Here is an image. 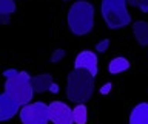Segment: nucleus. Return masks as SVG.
<instances>
[{
    "mask_svg": "<svg viewBox=\"0 0 148 124\" xmlns=\"http://www.w3.org/2000/svg\"><path fill=\"white\" fill-rule=\"evenodd\" d=\"M128 68H130V61L127 57H122V56L111 59L110 64H108V71L111 75H119V73L127 71Z\"/></svg>",
    "mask_w": 148,
    "mask_h": 124,
    "instance_id": "f8f14e48",
    "label": "nucleus"
},
{
    "mask_svg": "<svg viewBox=\"0 0 148 124\" xmlns=\"http://www.w3.org/2000/svg\"><path fill=\"white\" fill-rule=\"evenodd\" d=\"M16 11L14 0H0V14L3 16V22H6V16H11Z\"/></svg>",
    "mask_w": 148,
    "mask_h": 124,
    "instance_id": "4468645a",
    "label": "nucleus"
},
{
    "mask_svg": "<svg viewBox=\"0 0 148 124\" xmlns=\"http://www.w3.org/2000/svg\"><path fill=\"white\" fill-rule=\"evenodd\" d=\"M32 87H34L36 93H43V91L51 90L53 93H57V84L53 81V76L48 75V73H42V75H37L32 78Z\"/></svg>",
    "mask_w": 148,
    "mask_h": 124,
    "instance_id": "1a4fd4ad",
    "label": "nucleus"
},
{
    "mask_svg": "<svg viewBox=\"0 0 148 124\" xmlns=\"http://www.w3.org/2000/svg\"><path fill=\"white\" fill-rule=\"evenodd\" d=\"M111 87H113V85H111L110 82H106V84L100 89V93H102V95H106V93H108V91L111 90Z\"/></svg>",
    "mask_w": 148,
    "mask_h": 124,
    "instance_id": "a211bd4d",
    "label": "nucleus"
},
{
    "mask_svg": "<svg viewBox=\"0 0 148 124\" xmlns=\"http://www.w3.org/2000/svg\"><path fill=\"white\" fill-rule=\"evenodd\" d=\"M65 56V51L63 50H57V51L54 53V56H53V62H57L60 57H63Z\"/></svg>",
    "mask_w": 148,
    "mask_h": 124,
    "instance_id": "f3484780",
    "label": "nucleus"
},
{
    "mask_svg": "<svg viewBox=\"0 0 148 124\" xmlns=\"http://www.w3.org/2000/svg\"><path fill=\"white\" fill-rule=\"evenodd\" d=\"M94 26V6L86 0H77L68 11V28L76 36H85Z\"/></svg>",
    "mask_w": 148,
    "mask_h": 124,
    "instance_id": "f03ea898",
    "label": "nucleus"
},
{
    "mask_svg": "<svg viewBox=\"0 0 148 124\" xmlns=\"http://www.w3.org/2000/svg\"><path fill=\"white\" fill-rule=\"evenodd\" d=\"M127 3V0H102V17L110 30L125 28L131 24Z\"/></svg>",
    "mask_w": 148,
    "mask_h": 124,
    "instance_id": "7ed1b4c3",
    "label": "nucleus"
},
{
    "mask_svg": "<svg viewBox=\"0 0 148 124\" xmlns=\"http://www.w3.org/2000/svg\"><path fill=\"white\" fill-rule=\"evenodd\" d=\"M127 2L133 6H137L143 12H148V0H127Z\"/></svg>",
    "mask_w": 148,
    "mask_h": 124,
    "instance_id": "2eb2a0df",
    "label": "nucleus"
},
{
    "mask_svg": "<svg viewBox=\"0 0 148 124\" xmlns=\"http://www.w3.org/2000/svg\"><path fill=\"white\" fill-rule=\"evenodd\" d=\"M133 33L140 45H148V22L137 20L133 24Z\"/></svg>",
    "mask_w": 148,
    "mask_h": 124,
    "instance_id": "9b49d317",
    "label": "nucleus"
},
{
    "mask_svg": "<svg viewBox=\"0 0 148 124\" xmlns=\"http://www.w3.org/2000/svg\"><path fill=\"white\" fill-rule=\"evenodd\" d=\"M49 121L53 124H73V109L62 101H54L49 104Z\"/></svg>",
    "mask_w": 148,
    "mask_h": 124,
    "instance_id": "423d86ee",
    "label": "nucleus"
},
{
    "mask_svg": "<svg viewBox=\"0 0 148 124\" xmlns=\"http://www.w3.org/2000/svg\"><path fill=\"white\" fill-rule=\"evenodd\" d=\"M94 93V76L88 70L74 68L66 79V96L69 101L83 104Z\"/></svg>",
    "mask_w": 148,
    "mask_h": 124,
    "instance_id": "f257e3e1",
    "label": "nucleus"
},
{
    "mask_svg": "<svg viewBox=\"0 0 148 124\" xmlns=\"http://www.w3.org/2000/svg\"><path fill=\"white\" fill-rule=\"evenodd\" d=\"M108 45H110V40L105 39V40H102V42H99V44L96 45V50H97L99 53H105L106 48H108Z\"/></svg>",
    "mask_w": 148,
    "mask_h": 124,
    "instance_id": "dca6fc26",
    "label": "nucleus"
},
{
    "mask_svg": "<svg viewBox=\"0 0 148 124\" xmlns=\"http://www.w3.org/2000/svg\"><path fill=\"white\" fill-rule=\"evenodd\" d=\"M73 118L76 124H86L88 119V110L85 104H77L73 110Z\"/></svg>",
    "mask_w": 148,
    "mask_h": 124,
    "instance_id": "ddd939ff",
    "label": "nucleus"
},
{
    "mask_svg": "<svg viewBox=\"0 0 148 124\" xmlns=\"http://www.w3.org/2000/svg\"><path fill=\"white\" fill-rule=\"evenodd\" d=\"M17 73H18L17 70H6V71L3 73V75H5V78H6V79H8V78H12V76H16Z\"/></svg>",
    "mask_w": 148,
    "mask_h": 124,
    "instance_id": "6ab92c4d",
    "label": "nucleus"
},
{
    "mask_svg": "<svg viewBox=\"0 0 148 124\" xmlns=\"http://www.w3.org/2000/svg\"><path fill=\"white\" fill-rule=\"evenodd\" d=\"M130 124H148V103H140L131 110Z\"/></svg>",
    "mask_w": 148,
    "mask_h": 124,
    "instance_id": "9d476101",
    "label": "nucleus"
},
{
    "mask_svg": "<svg viewBox=\"0 0 148 124\" xmlns=\"http://www.w3.org/2000/svg\"><path fill=\"white\" fill-rule=\"evenodd\" d=\"M74 68H82V70H88L92 76L97 75L99 70V62H97V56L92 51H80L77 54L76 61H74Z\"/></svg>",
    "mask_w": 148,
    "mask_h": 124,
    "instance_id": "0eeeda50",
    "label": "nucleus"
},
{
    "mask_svg": "<svg viewBox=\"0 0 148 124\" xmlns=\"http://www.w3.org/2000/svg\"><path fill=\"white\" fill-rule=\"evenodd\" d=\"M18 115L22 124H48L49 105H46L45 103H29L22 105Z\"/></svg>",
    "mask_w": 148,
    "mask_h": 124,
    "instance_id": "39448f33",
    "label": "nucleus"
},
{
    "mask_svg": "<svg viewBox=\"0 0 148 124\" xmlns=\"http://www.w3.org/2000/svg\"><path fill=\"white\" fill-rule=\"evenodd\" d=\"M5 93L12 96L20 105H26L31 103L34 96V87H32V78L26 71H18L16 76L8 78L5 84Z\"/></svg>",
    "mask_w": 148,
    "mask_h": 124,
    "instance_id": "20e7f679",
    "label": "nucleus"
},
{
    "mask_svg": "<svg viewBox=\"0 0 148 124\" xmlns=\"http://www.w3.org/2000/svg\"><path fill=\"white\" fill-rule=\"evenodd\" d=\"M20 109H22V105L12 96H9L8 93L0 95V121L11 119L16 113L20 112Z\"/></svg>",
    "mask_w": 148,
    "mask_h": 124,
    "instance_id": "6e6552de",
    "label": "nucleus"
}]
</instances>
